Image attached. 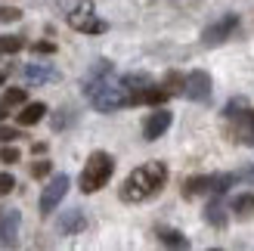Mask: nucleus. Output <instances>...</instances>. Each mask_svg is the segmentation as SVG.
<instances>
[{
    "label": "nucleus",
    "mask_w": 254,
    "mask_h": 251,
    "mask_svg": "<svg viewBox=\"0 0 254 251\" xmlns=\"http://www.w3.org/2000/svg\"><path fill=\"white\" fill-rule=\"evenodd\" d=\"M19 158H22V152L16 146H3V149H0V161H6V165H16Z\"/></svg>",
    "instance_id": "aec40b11"
},
{
    "label": "nucleus",
    "mask_w": 254,
    "mask_h": 251,
    "mask_svg": "<svg viewBox=\"0 0 254 251\" xmlns=\"http://www.w3.org/2000/svg\"><path fill=\"white\" fill-rule=\"evenodd\" d=\"M205 220L214 223V227H226V214H223V205L220 202H211L205 208Z\"/></svg>",
    "instance_id": "4468645a"
},
{
    "label": "nucleus",
    "mask_w": 254,
    "mask_h": 251,
    "mask_svg": "<svg viewBox=\"0 0 254 251\" xmlns=\"http://www.w3.org/2000/svg\"><path fill=\"white\" fill-rule=\"evenodd\" d=\"M3 81H6V74H3V71H0V84H3Z\"/></svg>",
    "instance_id": "bb28decb"
},
{
    "label": "nucleus",
    "mask_w": 254,
    "mask_h": 251,
    "mask_svg": "<svg viewBox=\"0 0 254 251\" xmlns=\"http://www.w3.org/2000/svg\"><path fill=\"white\" fill-rule=\"evenodd\" d=\"M6 109H9V106H6V103H0V121H3V118H6V115H9V112H6Z\"/></svg>",
    "instance_id": "a878e982"
},
{
    "label": "nucleus",
    "mask_w": 254,
    "mask_h": 251,
    "mask_svg": "<svg viewBox=\"0 0 254 251\" xmlns=\"http://www.w3.org/2000/svg\"><path fill=\"white\" fill-rule=\"evenodd\" d=\"M53 50H56V47L47 44V41H37V44H34V53H53Z\"/></svg>",
    "instance_id": "393cba45"
},
{
    "label": "nucleus",
    "mask_w": 254,
    "mask_h": 251,
    "mask_svg": "<svg viewBox=\"0 0 254 251\" xmlns=\"http://www.w3.org/2000/svg\"><path fill=\"white\" fill-rule=\"evenodd\" d=\"M112 174H115V158L109 152H103V149L90 152V158H87V165L81 171V192H87V195L99 192L112 180Z\"/></svg>",
    "instance_id": "f03ea898"
},
{
    "label": "nucleus",
    "mask_w": 254,
    "mask_h": 251,
    "mask_svg": "<svg viewBox=\"0 0 254 251\" xmlns=\"http://www.w3.org/2000/svg\"><path fill=\"white\" fill-rule=\"evenodd\" d=\"M183 93L192 99V103H208V99H211V74H208V71H201V68L189 71V74H186V87H183Z\"/></svg>",
    "instance_id": "39448f33"
},
{
    "label": "nucleus",
    "mask_w": 254,
    "mask_h": 251,
    "mask_svg": "<svg viewBox=\"0 0 254 251\" xmlns=\"http://www.w3.org/2000/svg\"><path fill=\"white\" fill-rule=\"evenodd\" d=\"M236 28H239V16H233V12H230V16H223L220 22L208 25L205 34H201V44H205V47H217V44H223Z\"/></svg>",
    "instance_id": "423d86ee"
},
{
    "label": "nucleus",
    "mask_w": 254,
    "mask_h": 251,
    "mask_svg": "<svg viewBox=\"0 0 254 251\" xmlns=\"http://www.w3.org/2000/svg\"><path fill=\"white\" fill-rule=\"evenodd\" d=\"M68 186H71L68 174H56V177L44 186V192H41V214H44V217L53 214V211L59 208V202H62V198H65V192H68Z\"/></svg>",
    "instance_id": "20e7f679"
},
{
    "label": "nucleus",
    "mask_w": 254,
    "mask_h": 251,
    "mask_svg": "<svg viewBox=\"0 0 254 251\" xmlns=\"http://www.w3.org/2000/svg\"><path fill=\"white\" fill-rule=\"evenodd\" d=\"M233 211H236V214H242V217L254 214V192H248V195H239L236 202H233Z\"/></svg>",
    "instance_id": "2eb2a0df"
},
{
    "label": "nucleus",
    "mask_w": 254,
    "mask_h": 251,
    "mask_svg": "<svg viewBox=\"0 0 254 251\" xmlns=\"http://www.w3.org/2000/svg\"><path fill=\"white\" fill-rule=\"evenodd\" d=\"M230 118H239L236 121V136L233 140H242L248 146H254V109H245V112H236Z\"/></svg>",
    "instance_id": "9d476101"
},
{
    "label": "nucleus",
    "mask_w": 254,
    "mask_h": 251,
    "mask_svg": "<svg viewBox=\"0 0 254 251\" xmlns=\"http://www.w3.org/2000/svg\"><path fill=\"white\" fill-rule=\"evenodd\" d=\"M44 115H47V106L44 103H25V109L16 115V121L22 124V127H31V124H37Z\"/></svg>",
    "instance_id": "9b49d317"
},
{
    "label": "nucleus",
    "mask_w": 254,
    "mask_h": 251,
    "mask_svg": "<svg viewBox=\"0 0 254 251\" xmlns=\"http://www.w3.org/2000/svg\"><path fill=\"white\" fill-rule=\"evenodd\" d=\"M19 223H22V214L16 208H6L0 214V245H16V233H19Z\"/></svg>",
    "instance_id": "1a4fd4ad"
},
{
    "label": "nucleus",
    "mask_w": 254,
    "mask_h": 251,
    "mask_svg": "<svg viewBox=\"0 0 254 251\" xmlns=\"http://www.w3.org/2000/svg\"><path fill=\"white\" fill-rule=\"evenodd\" d=\"M81 227H84V211H81V208H71L68 214L59 217V230H62V233H78Z\"/></svg>",
    "instance_id": "f8f14e48"
},
{
    "label": "nucleus",
    "mask_w": 254,
    "mask_h": 251,
    "mask_svg": "<svg viewBox=\"0 0 254 251\" xmlns=\"http://www.w3.org/2000/svg\"><path fill=\"white\" fill-rule=\"evenodd\" d=\"M25 78H28V81H50V78H53V68H47V65H28V68H25Z\"/></svg>",
    "instance_id": "f3484780"
},
{
    "label": "nucleus",
    "mask_w": 254,
    "mask_h": 251,
    "mask_svg": "<svg viewBox=\"0 0 254 251\" xmlns=\"http://www.w3.org/2000/svg\"><path fill=\"white\" fill-rule=\"evenodd\" d=\"M25 99H28V96H25L22 87H12V90L3 93V103H6V106H25Z\"/></svg>",
    "instance_id": "6ab92c4d"
},
{
    "label": "nucleus",
    "mask_w": 254,
    "mask_h": 251,
    "mask_svg": "<svg viewBox=\"0 0 254 251\" xmlns=\"http://www.w3.org/2000/svg\"><path fill=\"white\" fill-rule=\"evenodd\" d=\"M68 22H71V28L87 31V34H99V31H106V28H109L103 19H96V16H93V6H90V3L78 6V9H74L71 16H68Z\"/></svg>",
    "instance_id": "0eeeda50"
},
{
    "label": "nucleus",
    "mask_w": 254,
    "mask_h": 251,
    "mask_svg": "<svg viewBox=\"0 0 254 251\" xmlns=\"http://www.w3.org/2000/svg\"><path fill=\"white\" fill-rule=\"evenodd\" d=\"M19 136V130H12V127H3V124H0V143H12Z\"/></svg>",
    "instance_id": "b1692460"
},
{
    "label": "nucleus",
    "mask_w": 254,
    "mask_h": 251,
    "mask_svg": "<svg viewBox=\"0 0 254 251\" xmlns=\"http://www.w3.org/2000/svg\"><path fill=\"white\" fill-rule=\"evenodd\" d=\"M236 183L233 174H195L183 183V195H201V192H226Z\"/></svg>",
    "instance_id": "7ed1b4c3"
},
{
    "label": "nucleus",
    "mask_w": 254,
    "mask_h": 251,
    "mask_svg": "<svg viewBox=\"0 0 254 251\" xmlns=\"http://www.w3.org/2000/svg\"><path fill=\"white\" fill-rule=\"evenodd\" d=\"M22 47H25V41L16 37V34H3V37H0V53H19Z\"/></svg>",
    "instance_id": "dca6fc26"
},
{
    "label": "nucleus",
    "mask_w": 254,
    "mask_h": 251,
    "mask_svg": "<svg viewBox=\"0 0 254 251\" xmlns=\"http://www.w3.org/2000/svg\"><path fill=\"white\" fill-rule=\"evenodd\" d=\"M16 189V180H12V174H0V195H6Z\"/></svg>",
    "instance_id": "4be33fe9"
},
{
    "label": "nucleus",
    "mask_w": 254,
    "mask_h": 251,
    "mask_svg": "<svg viewBox=\"0 0 254 251\" xmlns=\"http://www.w3.org/2000/svg\"><path fill=\"white\" fill-rule=\"evenodd\" d=\"M164 87H168L171 93H183V87H186V78H183V74H177V71H171L168 78H164Z\"/></svg>",
    "instance_id": "a211bd4d"
},
{
    "label": "nucleus",
    "mask_w": 254,
    "mask_h": 251,
    "mask_svg": "<svg viewBox=\"0 0 254 251\" xmlns=\"http://www.w3.org/2000/svg\"><path fill=\"white\" fill-rule=\"evenodd\" d=\"M158 242L161 245H171V248H186L189 239L183 233H177V230H158Z\"/></svg>",
    "instance_id": "ddd939ff"
},
{
    "label": "nucleus",
    "mask_w": 254,
    "mask_h": 251,
    "mask_svg": "<svg viewBox=\"0 0 254 251\" xmlns=\"http://www.w3.org/2000/svg\"><path fill=\"white\" fill-rule=\"evenodd\" d=\"M164 183H168V168L161 165V161H146V165L133 168L127 174V180L121 183V202H146V198L158 195L164 189Z\"/></svg>",
    "instance_id": "f257e3e1"
},
{
    "label": "nucleus",
    "mask_w": 254,
    "mask_h": 251,
    "mask_svg": "<svg viewBox=\"0 0 254 251\" xmlns=\"http://www.w3.org/2000/svg\"><path fill=\"white\" fill-rule=\"evenodd\" d=\"M22 16V9H16V6H0V22H16Z\"/></svg>",
    "instance_id": "412c9836"
},
{
    "label": "nucleus",
    "mask_w": 254,
    "mask_h": 251,
    "mask_svg": "<svg viewBox=\"0 0 254 251\" xmlns=\"http://www.w3.org/2000/svg\"><path fill=\"white\" fill-rule=\"evenodd\" d=\"M174 124V115L168 109H155L152 115L146 118V124H143V140H149V143H155L158 136H164V130H168Z\"/></svg>",
    "instance_id": "6e6552de"
},
{
    "label": "nucleus",
    "mask_w": 254,
    "mask_h": 251,
    "mask_svg": "<svg viewBox=\"0 0 254 251\" xmlns=\"http://www.w3.org/2000/svg\"><path fill=\"white\" fill-rule=\"evenodd\" d=\"M50 174V161H34L31 165V177H47Z\"/></svg>",
    "instance_id": "5701e85b"
}]
</instances>
